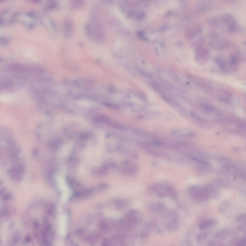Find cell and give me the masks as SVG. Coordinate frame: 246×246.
Instances as JSON below:
<instances>
[{
	"instance_id": "1",
	"label": "cell",
	"mask_w": 246,
	"mask_h": 246,
	"mask_svg": "<svg viewBox=\"0 0 246 246\" xmlns=\"http://www.w3.org/2000/svg\"><path fill=\"white\" fill-rule=\"evenodd\" d=\"M84 30L86 36L91 40L98 42L102 39L103 35L98 20L90 19L85 24Z\"/></svg>"
},
{
	"instance_id": "2",
	"label": "cell",
	"mask_w": 246,
	"mask_h": 246,
	"mask_svg": "<svg viewBox=\"0 0 246 246\" xmlns=\"http://www.w3.org/2000/svg\"><path fill=\"white\" fill-rule=\"evenodd\" d=\"M242 57L240 51L232 53L227 59L225 58L221 70L227 72L236 71L240 65Z\"/></svg>"
},
{
	"instance_id": "3",
	"label": "cell",
	"mask_w": 246,
	"mask_h": 246,
	"mask_svg": "<svg viewBox=\"0 0 246 246\" xmlns=\"http://www.w3.org/2000/svg\"><path fill=\"white\" fill-rule=\"evenodd\" d=\"M119 173L122 175L127 177H134L138 173L139 168L135 163L128 160L122 162L118 169Z\"/></svg>"
},
{
	"instance_id": "4",
	"label": "cell",
	"mask_w": 246,
	"mask_h": 246,
	"mask_svg": "<svg viewBox=\"0 0 246 246\" xmlns=\"http://www.w3.org/2000/svg\"><path fill=\"white\" fill-rule=\"evenodd\" d=\"M203 89L209 95L222 101H229L232 97L231 92L225 89L214 87L209 85Z\"/></svg>"
},
{
	"instance_id": "5",
	"label": "cell",
	"mask_w": 246,
	"mask_h": 246,
	"mask_svg": "<svg viewBox=\"0 0 246 246\" xmlns=\"http://www.w3.org/2000/svg\"><path fill=\"white\" fill-rule=\"evenodd\" d=\"M0 78V91H13L18 89L24 85L21 82L9 75L2 76Z\"/></svg>"
},
{
	"instance_id": "6",
	"label": "cell",
	"mask_w": 246,
	"mask_h": 246,
	"mask_svg": "<svg viewBox=\"0 0 246 246\" xmlns=\"http://www.w3.org/2000/svg\"><path fill=\"white\" fill-rule=\"evenodd\" d=\"M191 196L194 199L199 201H204L210 197L209 193L206 188L194 186L191 187L189 190Z\"/></svg>"
},
{
	"instance_id": "7",
	"label": "cell",
	"mask_w": 246,
	"mask_h": 246,
	"mask_svg": "<svg viewBox=\"0 0 246 246\" xmlns=\"http://www.w3.org/2000/svg\"><path fill=\"white\" fill-rule=\"evenodd\" d=\"M209 46L212 48L217 50H222L229 47L230 45V42L228 39L219 37L210 41Z\"/></svg>"
},
{
	"instance_id": "8",
	"label": "cell",
	"mask_w": 246,
	"mask_h": 246,
	"mask_svg": "<svg viewBox=\"0 0 246 246\" xmlns=\"http://www.w3.org/2000/svg\"><path fill=\"white\" fill-rule=\"evenodd\" d=\"M210 55L209 50L203 46L196 49L195 55V59L196 61L198 64H203L208 61Z\"/></svg>"
},
{
	"instance_id": "9",
	"label": "cell",
	"mask_w": 246,
	"mask_h": 246,
	"mask_svg": "<svg viewBox=\"0 0 246 246\" xmlns=\"http://www.w3.org/2000/svg\"><path fill=\"white\" fill-rule=\"evenodd\" d=\"M63 33L65 38L68 39L73 36L74 27L72 21L68 18L64 19L63 21Z\"/></svg>"
},
{
	"instance_id": "10",
	"label": "cell",
	"mask_w": 246,
	"mask_h": 246,
	"mask_svg": "<svg viewBox=\"0 0 246 246\" xmlns=\"http://www.w3.org/2000/svg\"><path fill=\"white\" fill-rule=\"evenodd\" d=\"M172 216L171 220L169 221L166 225L167 229L170 231L176 230L179 226L178 216L177 213L175 211H173Z\"/></svg>"
},
{
	"instance_id": "11",
	"label": "cell",
	"mask_w": 246,
	"mask_h": 246,
	"mask_svg": "<svg viewBox=\"0 0 246 246\" xmlns=\"http://www.w3.org/2000/svg\"><path fill=\"white\" fill-rule=\"evenodd\" d=\"M216 220L207 219L201 221L199 224V227L200 229L204 230L214 226L218 223Z\"/></svg>"
},
{
	"instance_id": "12",
	"label": "cell",
	"mask_w": 246,
	"mask_h": 246,
	"mask_svg": "<svg viewBox=\"0 0 246 246\" xmlns=\"http://www.w3.org/2000/svg\"><path fill=\"white\" fill-rule=\"evenodd\" d=\"M108 169H118L119 166L114 160L109 159H107L103 162L102 165Z\"/></svg>"
},
{
	"instance_id": "13",
	"label": "cell",
	"mask_w": 246,
	"mask_h": 246,
	"mask_svg": "<svg viewBox=\"0 0 246 246\" xmlns=\"http://www.w3.org/2000/svg\"><path fill=\"white\" fill-rule=\"evenodd\" d=\"M151 208L152 211L158 213L163 212L166 210L165 205L160 202H158L153 204Z\"/></svg>"
},
{
	"instance_id": "14",
	"label": "cell",
	"mask_w": 246,
	"mask_h": 246,
	"mask_svg": "<svg viewBox=\"0 0 246 246\" xmlns=\"http://www.w3.org/2000/svg\"><path fill=\"white\" fill-rule=\"evenodd\" d=\"M85 2L82 0H73L70 2L71 8L74 9H77L81 8L85 5Z\"/></svg>"
},
{
	"instance_id": "15",
	"label": "cell",
	"mask_w": 246,
	"mask_h": 246,
	"mask_svg": "<svg viewBox=\"0 0 246 246\" xmlns=\"http://www.w3.org/2000/svg\"><path fill=\"white\" fill-rule=\"evenodd\" d=\"M199 9L201 12H202L208 10L211 6V3L207 0H201L199 3Z\"/></svg>"
},
{
	"instance_id": "16",
	"label": "cell",
	"mask_w": 246,
	"mask_h": 246,
	"mask_svg": "<svg viewBox=\"0 0 246 246\" xmlns=\"http://www.w3.org/2000/svg\"><path fill=\"white\" fill-rule=\"evenodd\" d=\"M166 189L168 194L172 198L174 199H176L177 198L176 193L173 187L170 185H167Z\"/></svg>"
},
{
	"instance_id": "17",
	"label": "cell",
	"mask_w": 246,
	"mask_h": 246,
	"mask_svg": "<svg viewBox=\"0 0 246 246\" xmlns=\"http://www.w3.org/2000/svg\"><path fill=\"white\" fill-rule=\"evenodd\" d=\"M233 244L237 246H245L246 244V238L243 237L236 240L233 242Z\"/></svg>"
},
{
	"instance_id": "18",
	"label": "cell",
	"mask_w": 246,
	"mask_h": 246,
	"mask_svg": "<svg viewBox=\"0 0 246 246\" xmlns=\"http://www.w3.org/2000/svg\"><path fill=\"white\" fill-rule=\"evenodd\" d=\"M187 156L190 158L199 163L207 165H210L209 163L208 162L204 160H202L196 157L189 155H187Z\"/></svg>"
},
{
	"instance_id": "19",
	"label": "cell",
	"mask_w": 246,
	"mask_h": 246,
	"mask_svg": "<svg viewBox=\"0 0 246 246\" xmlns=\"http://www.w3.org/2000/svg\"><path fill=\"white\" fill-rule=\"evenodd\" d=\"M208 236V234L205 232L199 234L197 237V240L201 241L206 238Z\"/></svg>"
},
{
	"instance_id": "20",
	"label": "cell",
	"mask_w": 246,
	"mask_h": 246,
	"mask_svg": "<svg viewBox=\"0 0 246 246\" xmlns=\"http://www.w3.org/2000/svg\"><path fill=\"white\" fill-rule=\"evenodd\" d=\"M246 215L243 214L238 215L236 218V221L238 222H243L246 221Z\"/></svg>"
},
{
	"instance_id": "21",
	"label": "cell",
	"mask_w": 246,
	"mask_h": 246,
	"mask_svg": "<svg viewBox=\"0 0 246 246\" xmlns=\"http://www.w3.org/2000/svg\"><path fill=\"white\" fill-rule=\"evenodd\" d=\"M58 6V3L55 1H52L49 4L48 8L49 9H55L57 8Z\"/></svg>"
},
{
	"instance_id": "22",
	"label": "cell",
	"mask_w": 246,
	"mask_h": 246,
	"mask_svg": "<svg viewBox=\"0 0 246 246\" xmlns=\"http://www.w3.org/2000/svg\"><path fill=\"white\" fill-rule=\"evenodd\" d=\"M95 119L97 121L102 122H105L107 120V119L106 117L101 115L96 117Z\"/></svg>"
},
{
	"instance_id": "23",
	"label": "cell",
	"mask_w": 246,
	"mask_h": 246,
	"mask_svg": "<svg viewBox=\"0 0 246 246\" xmlns=\"http://www.w3.org/2000/svg\"><path fill=\"white\" fill-rule=\"evenodd\" d=\"M203 106L205 109L211 112L213 111L214 110V108L213 106L209 104H204Z\"/></svg>"
},
{
	"instance_id": "24",
	"label": "cell",
	"mask_w": 246,
	"mask_h": 246,
	"mask_svg": "<svg viewBox=\"0 0 246 246\" xmlns=\"http://www.w3.org/2000/svg\"><path fill=\"white\" fill-rule=\"evenodd\" d=\"M49 22L52 27L54 30L55 31L57 29V27L55 22L53 20L51 19H50Z\"/></svg>"
},
{
	"instance_id": "25",
	"label": "cell",
	"mask_w": 246,
	"mask_h": 246,
	"mask_svg": "<svg viewBox=\"0 0 246 246\" xmlns=\"http://www.w3.org/2000/svg\"><path fill=\"white\" fill-rule=\"evenodd\" d=\"M239 229L241 231L246 232V225H242L240 226L239 227Z\"/></svg>"
},
{
	"instance_id": "26",
	"label": "cell",
	"mask_w": 246,
	"mask_h": 246,
	"mask_svg": "<svg viewBox=\"0 0 246 246\" xmlns=\"http://www.w3.org/2000/svg\"><path fill=\"white\" fill-rule=\"evenodd\" d=\"M26 14L29 17L32 18L35 17V16L34 14L32 12H28Z\"/></svg>"
},
{
	"instance_id": "27",
	"label": "cell",
	"mask_w": 246,
	"mask_h": 246,
	"mask_svg": "<svg viewBox=\"0 0 246 246\" xmlns=\"http://www.w3.org/2000/svg\"><path fill=\"white\" fill-rule=\"evenodd\" d=\"M78 45L82 47L84 46V43L81 42H80L78 43Z\"/></svg>"
},
{
	"instance_id": "28",
	"label": "cell",
	"mask_w": 246,
	"mask_h": 246,
	"mask_svg": "<svg viewBox=\"0 0 246 246\" xmlns=\"http://www.w3.org/2000/svg\"><path fill=\"white\" fill-rule=\"evenodd\" d=\"M34 24L33 23H31L29 25V27L30 28H32L34 26Z\"/></svg>"
}]
</instances>
